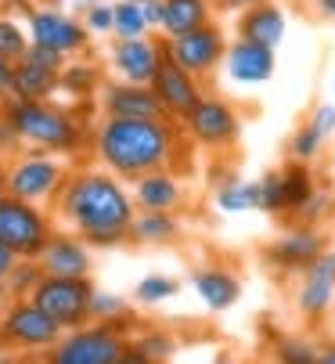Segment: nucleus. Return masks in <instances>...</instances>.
Returning <instances> with one entry per match:
<instances>
[{
  "label": "nucleus",
  "instance_id": "obj_1",
  "mask_svg": "<svg viewBox=\"0 0 335 364\" xmlns=\"http://www.w3.org/2000/svg\"><path fill=\"white\" fill-rule=\"evenodd\" d=\"M54 202H58L62 220L87 245H101V249L123 245L130 235V220L137 213L130 191L108 170H83L65 177Z\"/></svg>",
  "mask_w": 335,
  "mask_h": 364
},
{
  "label": "nucleus",
  "instance_id": "obj_2",
  "mask_svg": "<svg viewBox=\"0 0 335 364\" xmlns=\"http://www.w3.org/2000/svg\"><path fill=\"white\" fill-rule=\"evenodd\" d=\"M94 151L108 173L134 181L159 166H177L181 159V130L174 119H137V116H105L97 127Z\"/></svg>",
  "mask_w": 335,
  "mask_h": 364
},
{
  "label": "nucleus",
  "instance_id": "obj_3",
  "mask_svg": "<svg viewBox=\"0 0 335 364\" xmlns=\"http://www.w3.org/2000/svg\"><path fill=\"white\" fill-rule=\"evenodd\" d=\"M4 119L15 130V137L40 151H73L80 144V127L69 112L47 105V101L29 97H8L4 101Z\"/></svg>",
  "mask_w": 335,
  "mask_h": 364
},
{
  "label": "nucleus",
  "instance_id": "obj_4",
  "mask_svg": "<svg viewBox=\"0 0 335 364\" xmlns=\"http://www.w3.org/2000/svg\"><path fill=\"white\" fill-rule=\"evenodd\" d=\"M127 339L116 325H80V328H65L62 339L50 346V360L54 364H123L127 357Z\"/></svg>",
  "mask_w": 335,
  "mask_h": 364
},
{
  "label": "nucleus",
  "instance_id": "obj_5",
  "mask_svg": "<svg viewBox=\"0 0 335 364\" xmlns=\"http://www.w3.org/2000/svg\"><path fill=\"white\" fill-rule=\"evenodd\" d=\"M181 127L195 144L209 151H231L242 141V112L228 97H216V94H202L195 109L181 119Z\"/></svg>",
  "mask_w": 335,
  "mask_h": 364
},
{
  "label": "nucleus",
  "instance_id": "obj_6",
  "mask_svg": "<svg viewBox=\"0 0 335 364\" xmlns=\"http://www.w3.org/2000/svg\"><path fill=\"white\" fill-rule=\"evenodd\" d=\"M223 50H228V33L220 29L216 18L198 26V29H188V33H177V36L162 40V55L174 65H181L184 73H191L195 80H202V83L220 69Z\"/></svg>",
  "mask_w": 335,
  "mask_h": 364
},
{
  "label": "nucleus",
  "instance_id": "obj_7",
  "mask_svg": "<svg viewBox=\"0 0 335 364\" xmlns=\"http://www.w3.org/2000/svg\"><path fill=\"white\" fill-rule=\"evenodd\" d=\"M90 292H94V285L87 278L40 274L29 299L43 310L47 318L58 321L62 328H80V325L90 321Z\"/></svg>",
  "mask_w": 335,
  "mask_h": 364
},
{
  "label": "nucleus",
  "instance_id": "obj_8",
  "mask_svg": "<svg viewBox=\"0 0 335 364\" xmlns=\"http://www.w3.org/2000/svg\"><path fill=\"white\" fill-rule=\"evenodd\" d=\"M69 170L62 159H54L50 151H33V155H22L15 159L4 173V191L22 198V202H54V195L62 191Z\"/></svg>",
  "mask_w": 335,
  "mask_h": 364
},
{
  "label": "nucleus",
  "instance_id": "obj_9",
  "mask_svg": "<svg viewBox=\"0 0 335 364\" xmlns=\"http://www.w3.org/2000/svg\"><path fill=\"white\" fill-rule=\"evenodd\" d=\"M62 332L65 328L47 318L29 296L8 299V306L0 310V339L11 350H50L62 339Z\"/></svg>",
  "mask_w": 335,
  "mask_h": 364
},
{
  "label": "nucleus",
  "instance_id": "obj_10",
  "mask_svg": "<svg viewBox=\"0 0 335 364\" xmlns=\"http://www.w3.org/2000/svg\"><path fill=\"white\" fill-rule=\"evenodd\" d=\"M47 238H50V217L36 202H22L15 195L0 198V242L18 259H36Z\"/></svg>",
  "mask_w": 335,
  "mask_h": 364
},
{
  "label": "nucleus",
  "instance_id": "obj_11",
  "mask_svg": "<svg viewBox=\"0 0 335 364\" xmlns=\"http://www.w3.org/2000/svg\"><path fill=\"white\" fill-rule=\"evenodd\" d=\"M328 249V238L321 231V224H303L292 220L277 238H270L263 245V264L274 274H299L314 256H321Z\"/></svg>",
  "mask_w": 335,
  "mask_h": 364
},
{
  "label": "nucleus",
  "instance_id": "obj_12",
  "mask_svg": "<svg viewBox=\"0 0 335 364\" xmlns=\"http://www.w3.org/2000/svg\"><path fill=\"white\" fill-rule=\"evenodd\" d=\"M296 278V310L307 321H324L335 306V249L314 256Z\"/></svg>",
  "mask_w": 335,
  "mask_h": 364
},
{
  "label": "nucleus",
  "instance_id": "obj_13",
  "mask_svg": "<svg viewBox=\"0 0 335 364\" xmlns=\"http://www.w3.org/2000/svg\"><path fill=\"white\" fill-rule=\"evenodd\" d=\"M162 40H151L148 33L144 36H127L112 43L108 50V62H112V73L127 83H151V76L159 73L162 65Z\"/></svg>",
  "mask_w": 335,
  "mask_h": 364
},
{
  "label": "nucleus",
  "instance_id": "obj_14",
  "mask_svg": "<svg viewBox=\"0 0 335 364\" xmlns=\"http://www.w3.org/2000/svg\"><path fill=\"white\" fill-rule=\"evenodd\" d=\"M151 90H155L159 105H162V116L174 119V123H181V119L195 109V101L206 94L202 80H195L191 73H184V69L174 65L170 58H162L159 73L151 76Z\"/></svg>",
  "mask_w": 335,
  "mask_h": 364
},
{
  "label": "nucleus",
  "instance_id": "obj_15",
  "mask_svg": "<svg viewBox=\"0 0 335 364\" xmlns=\"http://www.w3.org/2000/svg\"><path fill=\"white\" fill-rule=\"evenodd\" d=\"M29 43H40V47H50L58 50V55H80V50L87 47V29L83 22H76L73 15L65 11H54V8H40L29 15Z\"/></svg>",
  "mask_w": 335,
  "mask_h": 364
},
{
  "label": "nucleus",
  "instance_id": "obj_16",
  "mask_svg": "<svg viewBox=\"0 0 335 364\" xmlns=\"http://www.w3.org/2000/svg\"><path fill=\"white\" fill-rule=\"evenodd\" d=\"M220 65H223V73H228V80H235L242 87H260V83H267L274 76L277 50L235 36V40H228V50H223Z\"/></svg>",
  "mask_w": 335,
  "mask_h": 364
},
{
  "label": "nucleus",
  "instance_id": "obj_17",
  "mask_svg": "<svg viewBox=\"0 0 335 364\" xmlns=\"http://www.w3.org/2000/svg\"><path fill=\"white\" fill-rule=\"evenodd\" d=\"M36 264L43 274H62V278H90V245L73 235H54L36 252Z\"/></svg>",
  "mask_w": 335,
  "mask_h": 364
},
{
  "label": "nucleus",
  "instance_id": "obj_18",
  "mask_svg": "<svg viewBox=\"0 0 335 364\" xmlns=\"http://www.w3.org/2000/svg\"><path fill=\"white\" fill-rule=\"evenodd\" d=\"M285 29H289V18H285V8L277 4V0H263V4H252V8L238 11V22H235V36L274 47V50L282 47Z\"/></svg>",
  "mask_w": 335,
  "mask_h": 364
},
{
  "label": "nucleus",
  "instance_id": "obj_19",
  "mask_svg": "<svg viewBox=\"0 0 335 364\" xmlns=\"http://www.w3.org/2000/svg\"><path fill=\"white\" fill-rule=\"evenodd\" d=\"M134 205L137 210H181L184 202V184L181 177L174 173V166H159V170H148L141 177H134Z\"/></svg>",
  "mask_w": 335,
  "mask_h": 364
},
{
  "label": "nucleus",
  "instance_id": "obj_20",
  "mask_svg": "<svg viewBox=\"0 0 335 364\" xmlns=\"http://www.w3.org/2000/svg\"><path fill=\"white\" fill-rule=\"evenodd\" d=\"M101 109L105 116H137V119H159L162 105L151 90V83H108L101 94Z\"/></svg>",
  "mask_w": 335,
  "mask_h": 364
},
{
  "label": "nucleus",
  "instance_id": "obj_21",
  "mask_svg": "<svg viewBox=\"0 0 335 364\" xmlns=\"http://www.w3.org/2000/svg\"><path fill=\"white\" fill-rule=\"evenodd\" d=\"M191 285H195L198 299L213 310V314L231 310V306L238 303V296H242V282H238V274L228 271V267H202V271H195Z\"/></svg>",
  "mask_w": 335,
  "mask_h": 364
},
{
  "label": "nucleus",
  "instance_id": "obj_22",
  "mask_svg": "<svg viewBox=\"0 0 335 364\" xmlns=\"http://www.w3.org/2000/svg\"><path fill=\"white\" fill-rule=\"evenodd\" d=\"M159 8H162V18H159L162 36H177V33L198 29L216 18L213 0H159Z\"/></svg>",
  "mask_w": 335,
  "mask_h": 364
},
{
  "label": "nucleus",
  "instance_id": "obj_23",
  "mask_svg": "<svg viewBox=\"0 0 335 364\" xmlns=\"http://www.w3.org/2000/svg\"><path fill=\"white\" fill-rule=\"evenodd\" d=\"M127 238L141 245H174L181 238V217L174 210H137Z\"/></svg>",
  "mask_w": 335,
  "mask_h": 364
},
{
  "label": "nucleus",
  "instance_id": "obj_24",
  "mask_svg": "<svg viewBox=\"0 0 335 364\" xmlns=\"http://www.w3.org/2000/svg\"><path fill=\"white\" fill-rule=\"evenodd\" d=\"M54 90H58V73L43 69L29 58H18L11 65V80H8V97H29V101H47Z\"/></svg>",
  "mask_w": 335,
  "mask_h": 364
},
{
  "label": "nucleus",
  "instance_id": "obj_25",
  "mask_svg": "<svg viewBox=\"0 0 335 364\" xmlns=\"http://www.w3.org/2000/svg\"><path fill=\"white\" fill-rule=\"evenodd\" d=\"M282 184H285V205H289V217L299 210V205L317 191V177H314V166H307V163H292L289 159V166H282Z\"/></svg>",
  "mask_w": 335,
  "mask_h": 364
},
{
  "label": "nucleus",
  "instance_id": "obj_26",
  "mask_svg": "<svg viewBox=\"0 0 335 364\" xmlns=\"http://www.w3.org/2000/svg\"><path fill=\"white\" fill-rule=\"evenodd\" d=\"M213 202L220 213H231V217L249 213V210H256V181H238V177L223 181V184H216Z\"/></svg>",
  "mask_w": 335,
  "mask_h": 364
},
{
  "label": "nucleus",
  "instance_id": "obj_27",
  "mask_svg": "<svg viewBox=\"0 0 335 364\" xmlns=\"http://www.w3.org/2000/svg\"><path fill=\"white\" fill-rule=\"evenodd\" d=\"M256 210L267 217H285V184H282V170H267L256 181Z\"/></svg>",
  "mask_w": 335,
  "mask_h": 364
},
{
  "label": "nucleus",
  "instance_id": "obj_28",
  "mask_svg": "<svg viewBox=\"0 0 335 364\" xmlns=\"http://www.w3.org/2000/svg\"><path fill=\"white\" fill-rule=\"evenodd\" d=\"M130 303H127V296H119V292H90V321H101V325H123L127 318H130Z\"/></svg>",
  "mask_w": 335,
  "mask_h": 364
},
{
  "label": "nucleus",
  "instance_id": "obj_29",
  "mask_svg": "<svg viewBox=\"0 0 335 364\" xmlns=\"http://www.w3.org/2000/svg\"><path fill=\"white\" fill-rule=\"evenodd\" d=\"M324 144H328V137H321L310 123H299V127L292 130V137H289V159L314 166L321 155H324Z\"/></svg>",
  "mask_w": 335,
  "mask_h": 364
},
{
  "label": "nucleus",
  "instance_id": "obj_30",
  "mask_svg": "<svg viewBox=\"0 0 335 364\" xmlns=\"http://www.w3.org/2000/svg\"><path fill=\"white\" fill-rule=\"evenodd\" d=\"M177 292H181V282L177 278H170V274H148V278L137 282L134 303H141V306H162L166 299H174Z\"/></svg>",
  "mask_w": 335,
  "mask_h": 364
},
{
  "label": "nucleus",
  "instance_id": "obj_31",
  "mask_svg": "<svg viewBox=\"0 0 335 364\" xmlns=\"http://www.w3.org/2000/svg\"><path fill=\"white\" fill-rule=\"evenodd\" d=\"M112 33H116L119 40L151 33V29H148V22H144L141 4H134V0H119V4H112Z\"/></svg>",
  "mask_w": 335,
  "mask_h": 364
},
{
  "label": "nucleus",
  "instance_id": "obj_32",
  "mask_svg": "<svg viewBox=\"0 0 335 364\" xmlns=\"http://www.w3.org/2000/svg\"><path fill=\"white\" fill-rule=\"evenodd\" d=\"M29 47V33L15 22V18H0V58L4 62H18Z\"/></svg>",
  "mask_w": 335,
  "mask_h": 364
},
{
  "label": "nucleus",
  "instance_id": "obj_33",
  "mask_svg": "<svg viewBox=\"0 0 335 364\" xmlns=\"http://www.w3.org/2000/svg\"><path fill=\"white\" fill-rule=\"evenodd\" d=\"M174 350H177V343L170 339V336H162V332H155V336H148V339H141L137 346H127V357L123 360H166V357H174Z\"/></svg>",
  "mask_w": 335,
  "mask_h": 364
},
{
  "label": "nucleus",
  "instance_id": "obj_34",
  "mask_svg": "<svg viewBox=\"0 0 335 364\" xmlns=\"http://www.w3.org/2000/svg\"><path fill=\"white\" fill-rule=\"evenodd\" d=\"M40 264L36 259H18V264L11 267V274L4 278V289H8V296L11 299H18V296H29L33 292V285L40 282Z\"/></svg>",
  "mask_w": 335,
  "mask_h": 364
},
{
  "label": "nucleus",
  "instance_id": "obj_35",
  "mask_svg": "<svg viewBox=\"0 0 335 364\" xmlns=\"http://www.w3.org/2000/svg\"><path fill=\"white\" fill-rule=\"evenodd\" d=\"M274 357L285 364H317V346L310 339H282L274 346Z\"/></svg>",
  "mask_w": 335,
  "mask_h": 364
},
{
  "label": "nucleus",
  "instance_id": "obj_36",
  "mask_svg": "<svg viewBox=\"0 0 335 364\" xmlns=\"http://www.w3.org/2000/svg\"><path fill=\"white\" fill-rule=\"evenodd\" d=\"M94 83H97V69L87 65V62H80V65H62V73H58V87H69V90H76V94H87Z\"/></svg>",
  "mask_w": 335,
  "mask_h": 364
},
{
  "label": "nucleus",
  "instance_id": "obj_37",
  "mask_svg": "<svg viewBox=\"0 0 335 364\" xmlns=\"http://www.w3.org/2000/svg\"><path fill=\"white\" fill-rule=\"evenodd\" d=\"M331 205H335V198H331L328 191H321V188H317V191H314V195L299 205V210L292 213V220H303V224H321V220L331 213Z\"/></svg>",
  "mask_w": 335,
  "mask_h": 364
},
{
  "label": "nucleus",
  "instance_id": "obj_38",
  "mask_svg": "<svg viewBox=\"0 0 335 364\" xmlns=\"http://www.w3.org/2000/svg\"><path fill=\"white\" fill-rule=\"evenodd\" d=\"M83 29L87 33H97V36L112 33V4H90L87 8V18H83Z\"/></svg>",
  "mask_w": 335,
  "mask_h": 364
},
{
  "label": "nucleus",
  "instance_id": "obj_39",
  "mask_svg": "<svg viewBox=\"0 0 335 364\" xmlns=\"http://www.w3.org/2000/svg\"><path fill=\"white\" fill-rule=\"evenodd\" d=\"M321 137H335V101H321V105L310 112V119H307Z\"/></svg>",
  "mask_w": 335,
  "mask_h": 364
},
{
  "label": "nucleus",
  "instance_id": "obj_40",
  "mask_svg": "<svg viewBox=\"0 0 335 364\" xmlns=\"http://www.w3.org/2000/svg\"><path fill=\"white\" fill-rule=\"evenodd\" d=\"M216 4V11H223V15H238V11H245V8H252V4H263V0H213Z\"/></svg>",
  "mask_w": 335,
  "mask_h": 364
},
{
  "label": "nucleus",
  "instance_id": "obj_41",
  "mask_svg": "<svg viewBox=\"0 0 335 364\" xmlns=\"http://www.w3.org/2000/svg\"><path fill=\"white\" fill-rule=\"evenodd\" d=\"M15 264H18V256H15L4 242H0V282H4V278L11 274V267H15Z\"/></svg>",
  "mask_w": 335,
  "mask_h": 364
},
{
  "label": "nucleus",
  "instance_id": "obj_42",
  "mask_svg": "<svg viewBox=\"0 0 335 364\" xmlns=\"http://www.w3.org/2000/svg\"><path fill=\"white\" fill-rule=\"evenodd\" d=\"M141 11H144V22H148V29H159V18H162L159 0H151V4H141Z\"/></svg>",
  "mask_w": 335,
  "mask_h": 364
},
{
  "label": "nucleus",
  "instance_id": "obj_43",
  "mask_svg": "<svg viewBox=\"0 0 335 364\" xmlns=\"http://www.w3.org/2000/svg\"><path fill=\"white\" fill-rule=\"evenodd\" d=\"M314 11L328 22H335V0H314Z\"/></svg>",
  "mask_w": 335,
  "mask_h": 364
},
{
  "label": "nucleus",
  "instance_id": "obj_44",
  "mask_svg": "<svg viewBox=\"0 0 335 364\" xmlns=\"http://www.w3.org/2000/svg\"><path fill=\"white\" fill-rule=\"evenodd\" d=\"M317 364H335V346H317Z\"/></svg>",
  "mask_w": 335,
  "mask_h": 364
},
{
  "label": "nucleus",
  "instance_id": "obj_45",
  "mask_svg": "<svg viewBox=\"0 0 335 364\" xmlns=\"http://www.w3.org/2000/svg\"><path fill=\"white\" fill-rule=\"evenodd\" d=\"M8 80H11V62L0 58V90H8Z\"/></svg>",
  "mask_w": 335,
  "mask_h": 364
},
{
  "label": "nucleus",
  "instance_id": "obj_46",
  "mask_svg": "<svg viewBox=\"0 0 335 364\" xmlns=\"http://www.w3.org/2000/svg\"><path fill=\"white\" fill-rule=\"evenodd\" d=\"M8 299H11V296H8V289H4V282H0V310H4V306H8Z\"/></svg>",
  "mask_w": 335,
  "mask_h": 364
},
{
  "label": "nucleus",
  "instance_id": "obj_47",
  "mask_svg": "<svg viewBox=\"0 0 335 364\" xmlns=\"http://www.w3.org/2000/svg\"><path fill=\"white\" fill-rule=\"evenodd\" d=\"M4 101H8V94H4V90H0V116H4Z\"/></svg>",
  "mask_w": 335,
  "mask_h": 364
},
{
  "label": "nucleus",
  "instance_id": "obj_48",
  "mask_svg": "<svg viewBox=\"0 0 335 364\" xmlns=\"http://www.w3.org/2000/svg\"><path fill=\"white\" fill-rule=\"evenodd\" d=\"M8 191H4V173H0V198H4Z\"/></svg>",
  "mask_w": 335,
  "mask_h": 364
},
{
  "label": "nucleus",
  "instance_id": "obj_49",
  "mask_svg": "<svg viewBox=\"0 0 335 364\" xmlns=\"http://www.w3.org/2000/svg\"><path fill=\"white\" fill-rule=\"evenodd\" d=\"M134 4H151V0H134Z\"/></svg>",
  "mask_w": 335,
  "mask_h": 364
},
{
  "label": "nucleus",
  "instance_id": "obj_50",
  "mask_svg": "<svg viewBox=\"0 0 335 364\" xmlns=\"http://www.w3.org/2000/svg\"><path fill=\"white\" fill-rule=\"evenodd\" d=\"M331 94H335V80H331Z\"/></svg>",
  "mask_w": 335,
  "mask_h": 364
},
{
  "label": "nucleus",
  "instance_id": "obj_51",
  "mask_svg": "<svg viewBox=\"0 0 335 364\" xmlns=\"http://www.w3.org/2000/svg\"><path fill=\"white\" fill-rule=\"evenodd\" d=\"M0 346H4V339H0Z\"/></svg>",
  "mask_w": 335,
  "mask_h": 364
}]
</instances>
